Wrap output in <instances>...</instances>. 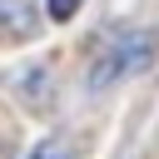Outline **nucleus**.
<instances>
[{"instance_id": "1", "label": "nucleus", "mask_w": 159, "mask_h": 159, "mask_svg": "<svg viewBox=\"0 0 159 159\" xmlns=\"http://www.w3.org/2000/svg\"><path fill=\"white\" fill-rule=\"evenodd\" d=\"M154 55H159V35H154V30H129V35L109 40V45L94 55V65H89V89H104V84H114V80H129V75L149 70Z\"/></svg>"}, {"instance_id": "2", "label": "nucleus", "mask_w": 159, "mask_h": 159, "mask_svg": "<svg viewBox=\"0 0 159 159\" xmlns=\"http://www.w3.org/2000/svg\"><path fill=\"white\" fill-rule=\"evenodd\" d=\"M0 25L15 35H35V10L30 0H0Z\"/></svg>"}, {"instance_id": "3", "label": "nucleus", "mask_w": 159, "mask_h": 159, "mask_svg": "<svg viewBox=\"0 0 159 159\" xmlns=\"http://www.w3.org/2000/svg\"><path fill=\"white\" fill-rule=\"evenodd\" d=\"M65 154H70V149H65L60 139H45V144H35V154H30V159H65Z\"/></svg>"}, {"instance_id": "4", "label": "nucleus", "mask_w": 159, "mask_h": 159, "mask_svg": "<svg viewBox=\"0 0 159 159\" xmlns=\"http://www.w3.org/2000/svg\"><path fill=\"white\" fill-rule=\"evenodd\" d=\"M45 5H50L55 20H75V10H80V0H45Z\"/></svg>"}]
</instances>
